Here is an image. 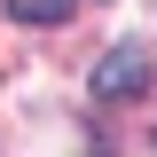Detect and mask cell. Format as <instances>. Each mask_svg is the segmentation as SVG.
Listing matches in <instances>:
<instances>
[{
	"instance_id": "1",
	"label": "cell",
	"mask_w": 157,
	"mask_h": 157,
	"mask_svg": "<svg viewBox=\"0 0 157 157\" xmlns=\"http://www.w3.org/2000/svg\"><path fill=\"white\" fill-rule=\"evenodd\" d=\"M141 86H149V55H141L134 39H126V47H110V55L94 63V102H134Z\"/></svg>"
},
{
	"instance_id": "2",
	"label": "cell",
	"mask_w": 157,
	"mask_h": 157,
	"mask_svg": "<svg viewBox=\"0 0 157 157\" xmlns=\"http://www.w3.org/2000/svg\"><path fill=\"white\" fill-rule=\"evenodd\" d=\"M0 8H8L16 24H63V16L78 8V0H0Z\"/></svg>"
}]
</instances>
